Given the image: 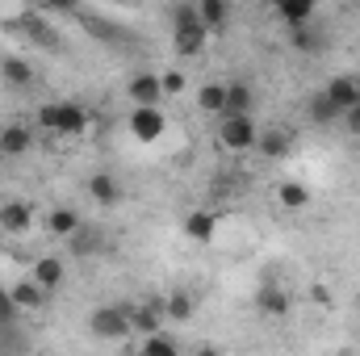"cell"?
Wrapping results in <instances>:
<instances>
[{"instance_id":"6da1fadb","label":"cell","mask_w":360,"mask_h":356,"mask_svg":"<svg viewBox=\"0 0 360 356\" xmlns=\"http://www.w3.org/2000/svg\"><path fill=\"white\" fill-rule=\"evenodd\" d=\"M172 46L180 59H197L210 46V34L197 17V4H176L172 8Z\"/></svg>"},{"instance_id":"7a4b0ae2","label":"cell","mask_w":360,"mask_h":356,"mask_svg":"<svg viewBox=\"0 0 360 356\" xmlns=\"http://www.w3.org/2000/svg\"><path fill=\"white\" fill-rule=\"evenodd\" d=\"M89 336L101 340V344H122V340H130L134 327H130L126 302H105V306H96L89 314Z\"/></svg>"},{"instance_id":"3957f363","label":"cell","mask_w":360,"mask_h":356,"mask_svg":"<svg viewBox=\"0 0 360 356\" xmlns=\"http://www.w3.org/2000/svg\"><path fill=\"white\" fill-rule=\"evenodd\" d=\"M218 143H222L231 155H248V151H256V143H260V126H256V117H218Z\"/></svg>"},{"instance_id":"277c9868","label":"cell","mask_w":360,"mask_h":356,"mask_svg":"<svg viewBox=\"0 0 360 356\" xmlns=\"http://www.w3.org/2000/svg\"><path fill=\"white\" fill-rule=\"evenodd\" d=\"M126 310H130V327H134V336H160L164 331V298H143V302H126Z\"/></svg>"},{"instance_id":"5b68a950","label":"cell","mask_w":360,"mask_h":356,"mask_svg":"<svg viewBox=\"0 0 360 356\" xmlns=\"http://www.w3.org/2000/svg\"><path fill=\"white\" fill-rule=\"evenodd\" d=\"M55 134L59 139H84L89 134V109L80 101H55Z\"/></svg>"},{"instance_id":"8992f818","label":"cell","mask_w":360,"mask_h":356,"mask_svg":"<svg viewBox=\"0 0 360 356\" xmlns=\"http://www.w3.org/2000/svg\"><path fill=\"white\" fill-rule=\"evenodd\" d=\"M126 96L134 101V109H160V101H164V84H160V72H134L130 80H126Z\"/></svg>"},{"instance_id":"52a82bcc","label":"cell","mask_w":360,"mask_h":356,"mask_svg":"<svg viewBox=\"0 0 360 356\" xmlns=\"http://www.w3.org/2000/svg\"><path fill=\"white\" fill-rule=\"evenodd\" d=\"M256 310L264 314V319H285L289 310H293V298H289V289L276 281V276H264V285L256 289Z\"/></svg>"},{"instance_id":"ba28073f","label":"cell","mask_w":360,"mask_h":356,"mask_svg":"<svg viewBox=\"0 0 360 356\" xmlns=\"http://www.w3.org/2000/svg\"><path fill=\"white\" fill-rule=\"evenodd\" d=\"M8 293H13V302H17V310H21V314H38V310H46V306H51V293H46L34 276L13 281V285H8Z\"/></svg>"},{"instance_id":"9c48e42d","label":"cell","mask_w":360,"mask_h":356,"mask_svg":"<svg viewBox=\"0 0 360 356\" xmlns=\"http://www.w3.org/2000/svg\"><path fill=\"white\" fill-rule=\"evenodd\" d=\"M0 80H4V89L25 92V89H34L38 68H34L30 59H21V55H4V59H0Z\"/></svg>"},{"instance_id":"30bf717a","label":"cell","mask_w":360,"mask_h":356,"mask_svg":"<svg viewBox=\"0 0 360 356\" xmlns=\"http://www.w3.org/2000/svg\"><path fill=\"white\" fill-rule=\"evenodd\" d=\"M34 227V210H30V201H21V197H4L0 201V231L4 235H25Z\"/></svg>"},{"instance_id":"8fae6325","label":"cell","mask_w":360,"mask_h":356,"mask_svg":"<svg viewBox=\"0 0 360 356\" xmlns=\"http://www.w3.org/2000/svg\"><path fill=\"white\" fill-rule=\"evenodd\" d=\"M89 197L96 201V205L113 210V205H122V201H126V184L113 177V172H92V177H89Z\"/></svg>"},{"instance_id":"7c38bea8","label":"cell","mask_w":360,"mask_h":356,"mask_svg":"<svg viewBox=\"0 0 360 356\" xmlns=\"http://www.w3.org/2000/svg\"><path fill=\"white\" fill-rule=\"evenodd\" d=\"M164 130H168L164 109H130V134H134L139 143H155Z\"/></svg>"},{"instance_id":"4fadbf2b","label":"cell","mask_w":360,"mask_h":356,"mask_svg":"<svg viewBox=\"0 0 360 356\" xmlns=\"http://www.w3.org/2000/svg\"><path fill=\"white\" fill-rule=\"evenodd\" d=\"M42 227H46V235H55V239H63V243H68L84 222H80V210H72V205H55V210H46Z\"/></svg>"},{"instance_id":"5bb4252c","label":"cell","mask_w":360,"mask_h":356,"mask_svg":"<svg viewBox=\"0 0 360 356\" xmlns=\"http://www.w3.org/2000/svg\"><path fill=\"white\" fill-rule=\"evenodd\" d=\"M180 231H184L193 243H214V235H218V214H214V210H188L184 222H180Z\"/></svg>"},{"instance_id":"9a60e30c","label":"cell","mask_w":360,"mask_h":356,"mask_svg":"<svg viewBox=\"0 0 360 356\" xmlns=\"http://www.w3.org/2000/svg\"><path fill=\"white\" fill-rule=\"evenodd\" d=\"M30 147H34V130H30L25 122L0 126V151H4V160H21Z\"/></svg>"},{"instance_id":"2e32d148","label":"cell","mask_w":360,"mask_h":356,"mask_svg":"<svg viewBox=\"0 0 360 356\" xmlns=\"http://www.w3.org/2000/svg\"><path fill=\"white\" fill-rule=\"evenodd\" d=\"M323 96L340 109V113H348V109H356L360 105V89H356V76H331L327 80V89H323Z\"/></svg>"},{"instance_id":"e0dca14e","label":"cell","mask_w":360,"mask_h":356,"mask_svg":"<svg viewBox=\"0 0 360 356\" xmlns=\"http://www.w3.org/2000/svg\"><path fill=\"white\" fill-rule=\"evenodd\" d=\"M276 17H281L289 30H302V25H310V21L319 17V4H314V0H281V4H276Z\"/></svg>"},{"instance_id":"ac0fdd59","label":"cell","mask_w":360,"mask_h":356,"mask_svg":"<svg viewBox=\"0 0 360 356\" xmlns=\"http://www.w3.org/2000/svg\"><path fill=\"white\" fill-rule=\"evenodd\" d=\"M30 276H34L46 293H55V289L63 285L68 268H63V260H59V256H38V260H34V268H30Z\"/></svg>"},{"instance_id":"d6986e66","label":"cell","mask_w":360,"mask_h":356,"mask_svg":"<svg viewBox=\"0 0 360 356\" xmlns=\"http://www.w3.org/2000/svg\"><path fill=\"white\" fill-rule=\"evenodd\" d=\"M197 17H201L205 34L214 38V34L226 30V21H231V4H226V0H197Z\"/></svg>"},{"instance_id":"ffe728a7","label":"cell","mask_w":360,"mask_h":356,"mask_svg":"<svg viewBox=\"0 0 360 356\" xmlns=\"http://www.w3.org/2000/svg\"><path fill=\"white\" fill-rule=\"evenodd\" d=\"M252 105H256L252 84H243V80L226 84V109H222V117H252Z\"/></svg>"},{"instance_id":"44dd1931","label":"cell","mask_w":360,"mask_h":356,"mask_svg":"<svg viewBox=\"0 0 360 356\" xmlns=\"http://www.w3.org/2000/svg\"><path fill=\"white\" fill-rule=\"evenodd\" d=\"M68 252H72V256H80V260L101 256V252H105V235H101L96 227H89V222H84V227H80V231L68 239Z\"/></svg>"},{"instance_id":"7402d4cb","label":"cell","mask_w":360,"mask_h":356,"mask_svg":"<svg viewBox=\"0 0 360 356\" xmlns=\"http://www.w3.org/2000/svg\"><path fill=\"white\" fill-rule=\"evenodd\" d=\"M289 46H293L297 55H323V51H327V38H323V30L310 21V25H302V30H289Z\"/></svg>"},{"instance_id":"603a6c76","label":"cell","mask_w":360,"mask_h":356,"mask_svg":"<svg viewBox=\"0 0 360 356\" xmlns=\"http://www.w3.org/2000/svg\"><path fill=\"white\" fill-rule=\"evenodd\" d=\"M256 151L264 155V160H285L289 151H293V134H285V130H260V143H256Z\"/></svg>"},{"instance_id":"cb8c5ba5","label":"cell","mask_w":360,"mask_h":356,"mask_svg":"<svg viewBox=\"0 0 360 356\" xmlns=\"http://www.w3.org/2000/svg\"><path fill=\"white\" fill-rule=\"evenodd\" d=\"M197 109L201 113H210V117H222V109H226V84H201L197 89Z\"/></svg>"},{"instance_id":"d4e9b609","label":"cell","mask_w":360,"mask_h":356,"mask_svg":"<svg viewBox=\"0 0 360 356\" xmlns=\"http://www.w3.org/2000/svg\"><path fill=\"white\" fill-rule=\"evenodd\" d=\"M164 314H168L172 323H188V319L197 314V302H193V293H184V289H172V293L164 298Z\"/></svg>"},{"instance_id":"484cf974","label":"cell","mask_w":360,"mask_h":356,"mask_svg":"<svg viewBox=\"0 0 360 356\" xmlns=\"http://www.w3.org/2000/svg\"><path fill=\"white\" fill-rule=\"evenodd\" d=\"M276 201H281L285 210H306V205H310V189H306L302 180H281V184H276Z\"/></svg>"},{"instance_id":"4316f807","label":"cell","mask_w":360,"mask_h":356,"mask_svg":"<svg viewBox=\"0 0 360 356\" xmlns=\"http://www.w3.org/2000/svg\"><path fill=\"white\" fill-rule=\"evenodd\" d=\"M21 30H25L38 46H46V51H59V46H63V38H59V34H55L42 17H25V21H21Z\"/></svg>"},{"instance_id":"83f0119b","label":"cell","mask_w":360,"mask_h":356,"mask_svg":"<svg viewBox=\"0 0 360 356\" xmlns=\"http://www.w3.org/2000/svg\"><path fill=\"white\" fill-rule=\"evenodd\" d=\"M306 117H310L314 126H331V122H340L344 113H340V109H335V105H331L323 92H314V96L306 101Z\"/></svg>"},{"instance_id":"f1b7e54d","label":"cell","mask_w":360,"mask_h":356,"mask_svg":"<svg viewBox=\"0 0 360 356\" xmlns=\"http://www.w3.org/2000/svg\"><path fill=\"white\" fill-rule=\"evenodd\" d=\"M139 356H180V344H176V336L160 331V336H147L143 340V352Z\"/></svg>"},{"instance_id":"f546056e","label":"cell","mask_w":360,"mask_h":356,"mask_svg":"<svg viewBox=\"0 0 360 356\" xmlns=\"http://www.w3.org/2000/svg\"><path fill=\"white\" fill-rule=\"evenodd\" d=\"M17 319H21V310H17L13 293L0 285V336H4V331H17Z\"/></svg>"},{"instance_id":"4dcf8cb0","label":"cell","mask_w":360,"mask_h":356,"mask_svg":"<svg viewBox=\"0 0 360 356\" xmlns=\"http://www.w3.org/2000/svg\"><path fill=\"white\" fill-rule=\"evenodd\" d=\"M160 84H164V96H176V92H184V72H180V68L164 72V76H160Z\"/></svg>"},{"instance_id":"1f68e13d","label":"cell","mask_w":360,"mask_h":356,"mask_svg":"<svg viewBox=\"0 0 360 356\" xmlns=\"http://www.w3.org/2000/svg\"><path fill=\"white\" fill-rule=\"evenodd\" d=\"M340 122H344V130H348L352 139H360V105H356V109H348V113H344Z\"/></svg>"},{"instance_id":"d6a6232c","label":"cell","mask_w":360,"mask_h":356,"mask_svg":"<svg viewBox=\"0 0 360 356\" xmlns=\"http://www.w3.org/2000/svg\"><path fill=\"white\" fill-rule=\"evenodd\" d=\"M38 126H42V130H51V134H55V101H51V105H42V109H38Z\"/></svg>"},{"instance_id":"836d02e7","label":"cell","mask_w":360,"mask_h":356,"mask_svg":"<svg viewBox=\"0 0 360 356\" xmlns=\"http://www.w3.org/2000/svg\"><path fill=\"white\" fill-rule=\"evenodd\" d=\"M310 298H314L319 306H331V289H327V285H310Z\"/></svg>"},{"instance_id":"e575fe53","label":"cell","mask_w":360,"mask_h":356,"mask_svg":"<svg viewBox=\"0 0 360 356\" xmlns=\"http://www.w3.org/2000/svg\"><path fill=\"white\" fill-rule=\"evenodd\" d=\"M193 356H222V348H214V344H201Z\"/></svg>"},{"instance_id":"d590c367","label":"cell","mask_w":360,"mask_h":356,"mask_svg":"<svg viewBox=\"0 0 360 356\" xmlns=\"http://www.w3.org/2000/svg\"><path fill=\"white\" fill-rule=\"evenodd\" d=\"M4 168H8V160H4V151H0V180H4Z\"/></svg>"},{"instance_id":"8d00e7d4","label":"cell","mask_w":360,"mask_h":356,"mask_svg":"<svg viewBox=\"0 0 360 356\" xmlns=\"http://www.w3.org/2000/svg\"><path fill=\"white\" fill-rule=\"evenodd\" d=\"M356 89H360V72H356Z\"/></svg>"},{"instance_id":"74e56055","label":"cell","mask_w":360,"mask_h":356,"mask_svg":"<svg viewBox=\"0 0 360 356\" xmlns=\"http://www.w3.org/2000/svg\"><path fill=\"white\" fill-rule=\"evenodd\" d=\"M344 356H348V352H344Z\"/></svg>"}]
</instances>
